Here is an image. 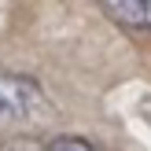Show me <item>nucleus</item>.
I'll return each instance as SVG.
<instances>
[{"label":"nucleus","mask_w":151,"mask_h":151,"mask_svg":"<svg viewBox=\"0 0 151 151\" xmlns=\"http://www.w3.org/2000/svg\"><path fill=\"white\" fill-rule=\"evenodd\" d=\"M48 111H52V103L37 78L0 66V129L33 125L41 118H48Z\"/></svg>","instance_id":"f257e3e1"},{"label":"nucleus","mask_w":151,"mask_h":151,"mask_svg":"<svg viewBox=\"0 0 151 151\" xmlns=\"http://www.w3.org/2000/svg\"><path fill=\"white\" fill-rule=\"evenodd\" d=\"M114 26L129 33H151V0H96Z\"/></svg>","instance_id":"f03ea898"},{"label":"nucleus","mask_w":151,"mask_h":151,"mask_svg":"<svg viewBox=\"0 0 151 151\" xmlns=\"http://www.w3.org/2000/svg\"><path fill=\"white\" fill-rule=\"evenodd\" d=\"M0 151H100V147L88 137L59 133V137H19V140H7Z\"/></svg>","instance_id":"7ed1b4c3"}]
</instances>
